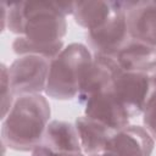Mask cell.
<instances>
[{"mask_svg": "<svg viewBox=\"0 0 156 156\" xmlns=\"http://www.w3.org/2000/svg\"><path fill=\"white\" fill-rule=\"evenodd\" d=\"M50 115V104L44 95L16 98L1 123V143L16 151H33L43 141Z\"/></svg>", "mask_w": 156, "mask_h": 156, "instance_id": "1", "label": "cell"}, {"mask_svg": "<svg viewBox=\"0 0 156 156\" xmlns=\"http://www.w3.org/2000/svg\"><path fill=\"white\" fill-rule=\"evenodd\" d=\"M93 60L89 48L71 43L50 62L45 94L56 100H71L78 95L82 77Z\"/></svg>", "mask_w": 156, "mask_h": 156, "instance_id": "2", "label": "cell"}, {"mask_svg": "<svg viewBox=\"0 0 156 156\" xmlns=\"http://www.w3.org/2000/svg\"><path fill=\"white\" fill-rule=\"evenodd\" d=\"M23 37L39 44L61 41L67 33L66 16L58 1H22Z\"/></svg>", "mask_w": 156, "mask_h": 156, "instance_id": "3", "label": "cell"}, {"mask_svg": "<svg viewBox=\"0 0 156 156\" xmlns=\"http://www.w3.org/2000/svg\"><path fill=\"white\" fill-rule=\"evenodd\" d=\"M50 62V60L35 55L18 56L9 66L10 85L15 98L45 91Z\"/></svg>", "mask_w": 156, "mask_h": 156, "instance_id": "4", "label": "cell"}, {"mask_svg": "<svg viewBox=\"0 0 156 156\" xmlns=\"http://www.w3.org/2000/svg\"><path fill=\"white\" fill-rule=\"evenodd\" d=\"M111 89L130 118L141 115L149 101L156 95V89L149 73L121 72Z\"/></svg>", "mask_w": 156, "mask_h": 156, "instance_id": "5", "label": "cell"}, {"mask_svg": "<svg viewBox=\"0 0 156 156\" xmlns=\"http://www.w3.org/2000/svg\"><path fill=\"white\" fill-rule=\"evenodd\" d=\"M85 40L87 46L93 55L115 57L130 40L126 20L124 1H121V7L105 24L96 29L88 30Z\"/></svg>", "mask_w": 156, "mask_h": 156, "instance_id": "6", "label": "cell"}, {"mask_svg": "<svg viewBox=\"0 0 156 156\" xmlns=\"http://www.w3.org/2000/svg\"><path fill=\"white\" fill-rule=\"evenodd\" d=\"M122 72L115 57L93 55V60L85 69L78 91V101L84 105L85 101L95 94L112 88L115 79Z\"/></svg>", "mask_w": 156, "mask_h": 156, "instance_id": "7", "label": "cell"}, {"mask_svg": "<svg viewBox=\"0 0 156 156\" xmlns=\"http://www.w3.org/2000/svg\"><path fill=\"white\" fill-rule=\"evenodd\" d=\"M84 115L105 124L113 132L127 127L130 119L112 89L101 91L89 98L84 104Z\"/></svg>", "mask_w": 156, "mask_h": 156, "instance_id": "8", "label": "cell"}, {"mask_svg": "<svg viewBox=\"0 0 156 156\" xmlns=\"http://www.w3.org/2000/svg\"><path fill=\"white\" fill-rule=\"evenodd\" d=\"M130 39L156 46V1H124Z\"/></svg>", "mask_w": 156, "mask_h": 156, "instance_id": "9", "label": "cell"}, {"mask_svg": "<svg viewBox=\"0 0 156 156\" xmlns=\"http://www.w3.org/2000/svg\"><path fill=\"white\" fill-rule=\"evenodd\" d=\"M155 140L149 132L136 124H128L110 138L106 150L116 156H151Z\"/></svg>", "mask_w": 156, "mask_h": 156, "instance_id": "10", "label": "cell"}, {"mask_svg": "<svg viewBox=\"0 0 156 156\" xmlns=\"http://www.w3.org/2000/svg\"><path fill=\"white\" fill-rule=\"evenodd\" d=\"M115 58L122 72L150 73L156 68V46L130 39Z\"/></svg>", "mask_w": 156, "mask_h": 156, "instance_id": "11", "label": "cell"}, {"mask_svg": "<svg viewBox=\"0 0 156 156\" xmlns=\"http://www.w3.org/2000/svg\"><path fill=\"white\" fill-rule=\"evenodd\" d=\"M74 127L78 134L82 151L85 156H93L105 151L110 138L115 133L105 124L85 115L76 119Z\"/></svg>", "mask_w": 156, "mask_h": 156, "instance_id": "12", "label": "cell"}, {"mask_svg": "<svg viewBox=\"0 0 156 156\" xmlns=\"http://www.w3.org/2000/svg\"><path fill=\"white\" fill-rule=\"evenodd\" d=\"M121 7V1H73V18L80 27L93 30L105 24Z\"/></svg>", "mask_w": 156, "mask_h": 156, "instance_id": "13", "label": "cell"}, {"mask_svg": "<svg viewBox=\"0 0 156 156\" xmlns=\"http://www.w3.org/2000/svg\"><path fill=\"white\" fill-rule=\"evenodd\" d=\"M41 143L54 151L83 152L74 124L66 121L54 119L49 122Z\"/></svg>", "mask_w": 156, "mask_h": 156, "instance_id": "14", "label": "cell"}, {"mask_svg": "<svg viewBox=\"0 0 156 156\" xmlns=\"http://www.w3.org/2000/svg\"><path fill=\"white\" fill-rule=\"evenodd\" d=\"M63 40L52 43V44H39L28 40L23 35H18L15 38L12 43L13 52L18 56H26V55H35L41 56L48 60H54L63 49Z\"/></svg>", "mask_w": 156, "mask_h": 156, "instance_id": "15", "label": "cell"}, {"mask_svg": "<svg viewBox=\"0 0 156 156\" xmlns=\"http://www.w3.org/2000/svg\"><path fill=\"white\" fill-rule=\"evenodd\" d=\"M1 118L4 119L9 111L11 110L13 101H15V95L11 90L10 85V78H9V67L5 63H1Z\"/></svg>", "mask_w": 156, "mask_h": 156, "instance_id": "16", "label": "cell"}, {"mask_svg": "<svg viewBox=\"0 0 156 156\" xmlns=\"http://www.w3.org/2000/svg\"><path fill=\"white\" fill-rule=\"evenodd\" d=\"M6 28L18 35L23 34V9L22 1L7 4V23Z\"/></svg>", "mask_w": 156, "mask_h": 156, "instance_id": "17", "label": "cell"}, {"mask_svg": "<svg viewBox=\"0 0 156 156\" xmlns=\"http://www.w3.org/2000/svg\"><path fill=\"white\" fill-rule=\"evenodd\" d=\"M143 124L154 140H156V95L149 101L143 112Z\"/></svg>", "mask_w": 156, "mask_h": 156, "instance_id": "18", "label": "cell"}, {"mask_svg": "<svg viewBox=\"0 0 156 156\" xmlns=\"http://www.w3.org/2000/svg\"><path fill=\"white\" fill-rule=\"evenodd\" d=\"M32 156H85L83 152H61V151H54L45 146L43 143H40L38 146H35L32 151Z\"/></svg>", "mask_w": 156, "mask_h": 156, "instance_id": "19", "label": "cell"}, {"mask_svg": "<svg viewBox=\"0 0 156 156\" xmlns=\"http://www.w3.org/2000/svg\"><path fill=\"white\" fill-rule=\"evenodd\" d=\"M93 156H116L115 154L110 152V151H102L100 154H96V155H93Z\"/></svg>", "mask_w": 156, "mask_h": 156, "instance_id": "20", "label": "cell"}, {"mask_svg": "<svg viewBox=\"0 0 156 156\" xmlns=\"http://www.w3.org/2000/svg\"><path fill=\"white\" fill-rule=\"evenodd\" d=\"M151 73H152L151 74V78H152V82H154V85H155V89H156V68Z\"/></svg>", "mask_w": 156, "mask_h": 156, "instance_id": "21", "label": "cell"}]
</instances>
